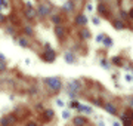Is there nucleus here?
<instances>
[{"mask_svg": "<svg viewBox=\"0 0 133 126\" xmlns=\"http://www.w3.org/2000/svg\"><path fill=\"white\" fill-rule=\"evenodd\" d=\"M44 83H46L48 86H50V89L55 91V92H56V91H61L62 85H61V80H59L58 77H48L46 80H44Z\"/></svg>", "mask_w": 133, "mask_h": 126, "instance_id": "f257e3e1", "label": "nucleus"}, {"mask_svg": "<svg viewBox=\"0 0 133 126\" xmlns=\"http://www.w3.org/2000/svg\"><path fill=\"white\" fill-rule=\"evenodd\" d=\"M55 56H56L55 52L50 51V48H49V51H46L44 55H43V59H44V61H48V62H53V61H55Z\"/></svg>", "mask_w": 133, "mask_h": 126, "instance_id": "f03ea898", "label": "nucleus"}, {"mask_svg": "<svg viewBox=\"0 0 133 126\" xmlns=\"http://www.w3.org/2000/svg\"><path fill=\"white\" fill-rule=\"evenodd\" d=\"M104 108L109 113V114H112V116H117V114H118V113H117V108H115L112 104H109V102H107V104H105Z\"/></svg>", "mask_w": 133, "mask_h": 126, "instance_id": "7ed1b4c3", "label": "nucleus"}, {"mask_svg": "<svg viewBox=\"0 0 133 126\" xmlns=\"http://www.w3.org/2000/svg\"><path fill=\"white\" fill-rule=\"evenodd\" d=\"M68 87H70V91H72V92H78L80 91V83L77 82V80H72V82H70Z\"/></svg>", "mask_w": 133, "mask_h": 126, "instance_id": "20e7f679", "label": "nucleus"}, {"mask_svg": "<svg viewBox=\"0 0 133 126\" xmlns=\"http://www.w3.org/2000/svg\"><path fill=\"white\" fill-rule=\"evenodd\" d=\"M76 21H77V24H80V25H84L86 22H87V18H86V15H78Z\"/></svg>", "mask_w": 133, "mask_h": 126, "instance_id": "39448f33", "label": "nucleus"}, {"mask_svg": "<svg viewBox=\"0 0 133 126\" xmlns=\"http://www.w3.org/2000/svg\"><path fill=\"white\" fill-rule=\"evenodd\" d=\"M38 10H40V14H42V15H48L49 12H50V9H49L46 5H40V6H38Z\"/></svg>", "mask_w": 133, "mask_h": 126, "instance_id": "423d86ee", "label": "nucleus"}, {"mask_svg": "<svg viewBox=\"0 0 133 126\" xmlns=\"http://www.w3.org/2000/svg\"><path fill=\"white\" fill-rule=\"evenodd\" d=\"M78 110H80V111H84L86 114H92V108L87 107V105H80V104H78Z\"/></svg>", "mask_w": 133, "mask_h": 126, "instance_id": "0eeeda50", "label": "nucleus"}, {"mask_svg": "<svg viewBox=\"0 0 133 126\" xmlns=\"http://www.w3.org/2000/svg\"><path fill=\"white\" fill-rule=\"evenodd\" d=\"M56 36L59 37V39H64V37H65V31H64V28L59 27V25L56 27Z\"/></svg>", "mask_w": 133, "mask_h": 126, "instance_id": "6e6552de", "label": "nucleus"}, {"mask_svg": "<svg viewBox=\"0 0 133 126\" xmlns=\"http://www.w3.org/2000/svg\"><path fill=\"white\" fill-rule=\"evenodd\" d=\"M72 122H74V125H84V123H87V120L84 117H76Z\"/></svg>", "mask_w": 133, "mask_h": 126, "instance_id": "1a4fd4ad", "label": "nucleus"}, {"mask_svg": "<svg viewBox=\"0 0 133 126\" xmlns=\"http://www.w3.org/2000/svg\"><path fill=\"white\" fill-rule=\"evenodd\" d=\"M64 10H66V12H70V10L74 9V5H72V2H66L65 5H64V8H62Z\"/></svg>", "mask_w": 133, "mask_h": 126, "instance_id": "9d476101", "label": "nucleus"}, {"mask_svg": "<svg viewBox=\"0 0 133 126\" xmlns=\"http://www.w3.org/2000/svg\"><path fill=\"white\" fill-rule=\"evenodd\" d=\"M104 45L107 46V48H111V46H112V39L108 37V36H105L104 37Z\"/></svg>", "mask_w": 133, "mask_h": 126, "instance_id": "9b49d317", "label": "nucleus"}, {"mask_svg": "<svg viewBox=\"0 0 133 126\" xmlns=\"http://www.w3.org/2000/svg\"><path fill=\"white\" fill-rule=\"evenodd\" d=\"M65 61H66V62H74V61H76V58H74V55H72V53L66 52L65 53Z\"/></svg>", "mask_w": 133, "mask_h": 126, "instance_id": "f8f14e48", "label": "nucleus"}, {"mask_svg": "<svg viewBox=\"0 0 133 126\" xmlns=\"http://www.w3.org/2000/svg\"><path fill=\"white\" fill-rule=\"evenodd\" d=\"M98 10H99L102 15H108V9L105 8V5H99L98 6Z\"/></svg>", "mask_w": 133, "mask_h": 126, "instance_id": "ddd939ff", "label": "nucleus"}, {"mask_svg": "<svg viewBox=\"0 0 133 126\" xmlns=\"http://www.w3.org/2000/svg\"><path fill=\"white\" fill-rule=\"evenodd\" d=\"M101 65H102V68H105V70H109V61H107V59H102L101 61Z\"/></svg>", "mask_w": 133, "mask_h": 126, "instance_id": "4468645a", "label": "nucleus"}, {"mask_svg": "<svg viewBox=\"0 0 133 126\" xmlns=\"http://www.w3.org/2000/svg\"><path fill=\"white\" fill-rule=\"evenodd\" d=\"M114 27H115V28H118V30H123L124 28V24L121 22V21H114Z\"/></svg>", "mask_w": 133, "mask_h": 126, "instance_id": "2eb2a0df", "label": "nucleus"}, {"mask_svg": "<svg viewBox=\"0 0 133 126\" xmlns=\"http://www.w3.org/2000/svg\"><path fill=\"white\" fill-rule=\"evenodd\" d=\"M44 113H46V114H44V117H46L48 120H50V119L53 117V111H52V110H46Z\"/></svg>", "mask_w": 133, "mask_h": 126, "instance_id": "dca6fc26", "label": "nucleus"}, {"mask_svg": "<svg viewBox=\"0 0 133 126\" xmlns=\"http://www.w3.org/2000/svg\"><path fill=\"white\" fill-rule=\"evenodd\" d=\"M52 21H53V22H55V24H61V16H59V15H53V16H52Z\"/></svg>", "mask_w": 133, "mask_h": 126, "instance_id": "f3484780", "label": "nucleus"}, {"mask_svg": "<svg viewBox=\"0 0 133 126\" xmlns=\"http://www.w3.org/2000/svg\"><path fill=\"white\" fill-rule=\"evenodd\" d=\"M81 37H83V39H89V37H90V33H89L87 30H83V31H81Z\"/></svg>", "mask_w": 133, "mask_h": 126, "instance_id": "a211bd4d", "label": "nucleus"}, {"mask_svg": "<svg viewBox=\"0 0 133 126\" xmlns=\"http://www.w3.org/2000/svg\"><path fill=\"white\" fill-rule=\"evenodd\" d=\"M18 42H19V45H21V46H28V42H27V39H22V37H21Z\"/></svg>", "mask_w": 133, "mask_h": 126, "instance_id": "6ab92c4d", "label": "nucleus"}, {"mask_svg": "<svg viewBox=\"0 0 133 126\" xmlns=\"http://www.w3.org/2000/svg\"><path fill=\"white\" fill-rule=\"evenodd\" d=\"M24 31H25V34H28V36H31V34H33V30H31V27H25Z\"/></svg>", "mask_w": 133, "mask_h": 126, "instance_id": "aec40b11", "label": "nucleus"}, {"mask_svg": "<svg viewBox=\"0 0 133 126\" xmlns=\"http://www.w3.org/2000/svg\"><path fill=\"white\" fill-rule=\"evenodd\" d=\"M112 62H114V64H121V58H118V56H114V58H112Z\"/></svg>", "mask_w": 133, "mask_h": 126, "instance_id": "412c9836", "label": "nucleus"}, {"mask_svg": "<svg viewBox=\"0 0 133 126\" xmlns=\"http://www.w3.org/2000/svg\"><path fill=\"white\" fill-rule=\"evenodd\" d=\"M3 70H6V64H5V61H2V62H0V71H3Z\"/></svg>", "mask_w": 133, "mask_h": 126, "instance_id": "4be33fe9", "label": "nucleus"}, {"mask_svg": "<svg viewBox=\"0 0 133 126\" xmlns=\"http://www.w3.org/2000/svg\"><path fill=\"white\" fill-rule=\"evenodd\" d=\"M62 117L64 119H70V111H64L62 113Z\"/></svg>", "mask_w": 133, "mask_h": 126, "instance_id": "5701e85b", "label": "nucleus"}, {"mask_svg": "<svg viewBox=\"0 0 133 126\" xmlns=\"http://www.w3.org/2000/svg\"><path fill=\"white\" fill-rule=\"evenodd\" d=\"M126 80H127V82H133V76H130V74H126Z\"/></svg>", "mask_w": 133, "mask_h": 126, "instance_id": "b1692460", "label": "nucleus"}, {"mask_svg": "<svg viewBox=\"0 0 133 126\" xmlns=\"http://www.w3.org/2000/svg\"><path fill=\"white\" fill-rule=\"evenodd\" d=\"M92 22H93L95 25H99V22H101V21L98 20V18H93V20H92Z\"/></svg>", "mask_w": 133, "mask_h": 126, "instance_id": "393cba45", "label": "nucleus"}, {"mask_svg": "<svg viewBox=\"0 0 133 126\" xmlns=\"http://www.w3.org/2000/svg\"><path fill=\"white\" fill-rule=\"evenodd\" d=\"M104 34H99V36H98V37H96V40H98V42H101V40H104Z\"/></svg>", "mask_w": 133, "mask_h": 126, "instance_id": "a878e982", "label": "nucleus"}, {"mask_svg": "<svg viewBox=\"0 0 133 126\" xmlns=\"http://www.w3.org/2000/svg\"><path fill=\"white\" fill-rule=\"evenodd\" d=\"M5 21H6V16L0 14V22H5Z\"/></svg>", "mask_w": 133, "mask_h": 126, "instance_id": "bb28decb", "label": "nucleus"}, {"mask_svg": "<svg viewBox=\"0 0 133 126\" xmlns=\"http://www.w3.org/2000/svg\"><path fill=\"white\" fill-rule=\"evenodd\" d=\"M56 104H58L59 107H64V102H62L61 99H58V101H56Z\"/></svg>", "mask_w": 133, "mask_h": 126, "instance_id": "cd10ccee", "label": "nucleus"}, {"mask_svg": "<svg viewBox=\"0 0 133 126\" xmlns=\"http://www.w3.org/2000/svg\"><path fill=\"white\" fill-rule=\"evenodd\" d=\"M121 16H123V20H127V14H126V12H123V14H121Z\"/></svg>", "mask_w": 133, "mask_h": 126, "instance_id": "c85d7f7f", "label": "nucleus"}, {"mask_svg": "<svg viewBox=\"0 0 133 126\" xmlns=\"http://www.w3.org/2000/svg\"><path fill=\"white\" fill-rule=\"evenodd\" d=\"M129 15H130V16H132V20H133V9L130 10V12H129Z\"/></svg>", "mask_w": 133, "mask_h": 126, "instance_id": "c756f323", "label": "nucleus"}, {"mask_svg": "<svg viewBox=\"0 0 133 126\" xmlns=\"http://www.w3.org/2000/svg\"><path fill=\"white\" fill-rule=\"evenodd\" d=\"M0 59H2V61H5V56H3L2 53H0Z\"/></svg>", "mask_w": 133, "mask_h": 126, "instance_id": "7c9ffc66", "label": "nucleus"}, {"mask_svg": "<svg viewBox=\"0 0 133 126\" xmlns=\"http://www.w3.org/2000/svg\"><path fill=\"white\" fill-rule=\"evenodd\" d=\"M130 104H132V105H133V97L130 98Z\"/></svg>", "mask_w": 133, "mask_h": 126, "instance_id": "2f4dec72", "label": "nucleus"}]
</instances>
